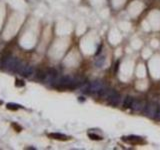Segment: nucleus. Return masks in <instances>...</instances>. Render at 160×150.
<instances>
[{"label": "nucleus", "mask_w": 160, "mask_h": 150, "mask_svg": "<svg viewBox=\"0 0 160 150\" xmlns=\"http://www.w3.org/2000/svg\"><path fill=\"white\" fill-rule=\"evenodd\" d=\"M20 60H18L16 57H12V56H9V57H6L3 61V67L5 68L6 70L9 71H15V68H16L17 64L19 63Z\"/></svg>", "instance_id": "f257e3e1"}, {"label": "nucleus", "mask_w": 160, "mask_h": 150, "mask_svg": "<svg viewBox=\"0 0 160 150\" xmlns=\"http://www.w3.org/2000/svg\"><path fill=\"white\" fill-rule=\"evenodd\" d=\"M158 108L159 107L155 103H149V104L145 105V107H144V113H145L146 116L150 118H156Z\"/></svg>", "instance_id": "f03ea898"}, {"label": "nucleus", "mask_w": 160, "mask_h": 150, "mask_svg": "<svg viewBox=\"0 0 160 150\" xmlns=\"http://www.w3.org/2000/svg\"><path fill=\"white\" fill-rule=\"evenodd\" d=\"M103 88H104V85H103V83L101 82V81L95 80L89 84L88 91H89V93H99Z\"/></svg>", "instance_id": "7ed1b4c3"}, {"label": "nucleus", "mask_w": 160, "mask_h": 150, "mask_svg": "<svg viewBox=\"0 0 160 150\" xmlns=\"http://www.w3.org/2000/svg\"><path fill=\"white\" fill-rule=\"evenodd\" d=\"M20 74L24 77H31L32 75L35 74V68L32 65H25Z\"/></svg>", "instance_id": "20e7f679"}, {"label": "nucleus", "mask_w": 160, "mask_h": 150, "mask_svg": "<svg viewBox=\"0 0 160 150\" xmlns=\"http://www.w3.org/2000/svg\"><path fill=\"white\" fill-rule=\"evenodd\" d=\"M120 101H121V96H120L119 93H117L116 91L110 96V97L108 98L109 104L112 105V106H117L119 103H120Z\"/></svg>", "instance_id": "39448f33"}, {"label": "nucleus", "mask_w": 160, "mask_h": 150, "mask_svg": "<svg viewBox=\"0 0 160 150\" xmlns=\"http://www.w3.org/2000/svg\"><path fill=\"white\" fill-rule=\"evenodd\" d=\"M144 107H145V104L142 101H140V100L136 99H133L132 104L130 106V108L134 111H142L144 110Z\"/></svg>", "instance_id": "423d86ee"}, {"label": "nucleus", "mask_w": 160, "mask_h": 150, "mask_svg": "<svg viewBox=\"0 0 160 150\" xmlns=\"http://www.w3.org/2000/svg\"><path fill=\"white\" fill-rule=\"evenodd\" d=\"M114 92H115V90L110 89V88H105V87H104V88H103L101 91L98 93V94H99L100 97H102V98L108 100V98L110 97V96L113 94Z\"/></svg>", "instance_id": "0eeeda50"}, {"label": "nucleus", "mask_w": 160, "mask_h": 150, "mask_svg": "<svg viewBox=\"0 0 160 150\" xmlns=\"http://www.w3.org/2000/svg\"><path fill=\"white\" fill-rule=\"evenodd\" d=\"M49 136L50 137H53L54 139H60V140L68 139V137L66 135H64V134H61V133H50Z\"/></svg>", "instance_id": "6e6552de"}, {"label": "nucleus", "mask_w": 160, "mask_h": 150, "mask_svg": "<svg viewBox=\"0 0 160 150\" xmlns=\"http://www.w3.org/2000/svg\"><path fill=\"white\" fill-rule=\"evenodd\" d=\"M133 102V98L130 97V96H126V97L124 98V101H123V106L125 108H130L131 104H132Z\"/></svg>", "instance_id": "1a4fd4ad"}, {"label": "nucleus", "mask_w": 160, "mask_h": 150, "mask_svg": "<svg viewBox=\"0 0 160 150\" xmlns=\"http://www.w3.org/2000/svg\"><path fill=\"white\" fill-rule=\"evenodd\" d=\"M104 62H105V56L104 55L99 56V57L95 60V66L96 67H101L102 65L104 64Z\"/></svg>", "instance_id": "9d476101"}, {"label": "nucleus", "mask_w": 160, "mask_h": 150, "mask_svg": "<svg viewBox=\"0 0 160 150\" xmlns=\"http://www.w3.org/2000/svg\"><path fill=\"white\" fill-rule=\"evenodd\" d=\"M88 135H89L90 138H92L94 140H101L102 139L101 136H98V135H96V134H93V133H89Z\"/></svg>", "instance_id": "9b49d317"}, {"label": "nucleus", "mask_w": 160, "mask_h": 150, "mask_svg": "<svg viewBox=\"0 0 160 150\" xmlns=\"http://www.w3.org/2000/svg\"><path fill=\"white\" fill-rule=\"evenodd\" d=\"M18 107H19V105H17V104H12V103H9V104H7V108H9V109H13V110L17 109Z\"/></svg>", "instance_id": "f8f14e48"}, {"label": "nucleus", "mask_w": 160, "mask_h": 150, "mask_svg": "<svg viewBox=\"0 0 160 150\" xmlns=\"http://www.w3.org/2000/svg\"><path fill=\"white\" fill-rule=\"evenodd\" d=\"M20 82H21L20 80H17V81H16V83H15V85H16V86H23V85H24V83H20Z\"/></svg>", "instance_id": "ddd939ff"}, {"label": "nucleus", "mask_w": 160, "mask_h": 150, "mask_svg": "<svg viewBox=\"0 0 160 150\" xmlns=\"http://www.w3.org/2000/svg\"><path fill=\"white\" fill-rule=\"evenodd\" d=\"M156 118H158L160 120V107L158 108V111H157V115H156Z\"/></svg>", "instance_id": "4468645a"}, {"label": "nucleus", "mask_w": 160, "mask_h": 150, "mask_svg": "<svg viewBox=\"0 0 160 150\" xmlns=\"http://www.w3.org/2000/svg\"><path fill=\"white\" fill-rule=\"evenodd\" d=\"M78 100H79V101L84 102V101H85V98H84V97H79V99H78Z\"/></svg>", "instance_id": "2eb2a0df"}]
</instances>
